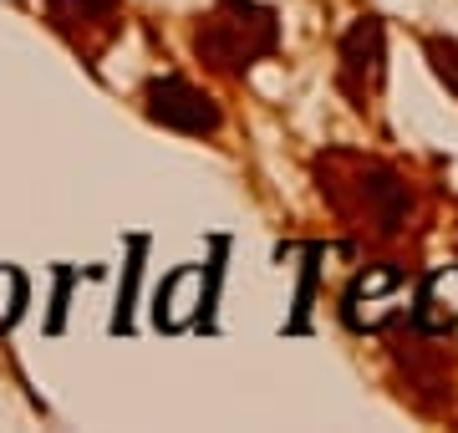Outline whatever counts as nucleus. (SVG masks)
Returning <instances> with one entry per match:
<instances>
[{
  "mask_svg": "<svg viewBox=\"0 0 458 433\" xmlns=\"http://www.w3.org/2000/svg\"><path fill=\"white\" fill-rule=\"evenodd\" d=\"M194 47L214 67L245 72V67H255V56L276 51V11H265L255 0H225L204 21V31L194 36Z\"/></svg>",
  "mask_w": 458,
  "mask_h": 433,
  "instance_id": "1",
  "label": "nucleus"
},
{
  "mask_svg": "<svg viewBox=\"0 0 458 433\" xmlns=\"http://www.w3.org/2000/svg\"><path fill=\"white\" fill-rule=\"evenodd\" d=\"M352 194H357V204H346L342 215H367L377 234H397L412 209V189L382 164H361L352 179Z\"/></svg>",
  "mask_w": 458,
  "mask_h": 433,
  "instance_id": "2",
  "label": "nucleus"
},
{
  "mask_svg": "<svg viewBox=\"0 0 458 433\" xmlns=\"http://www.w3.org/2000/svg\"><path fill=\"white\" fill-rule=\"evenodd\" d=\"M377 82H382V26L367 16L342 36V87L357 102H367Z\"/></svg>",
  "mask_w": 458,
  "mask_h": 433,
  "instance_id": "4",
  "label": "nucleus"
},
{
  "mask_svg": "<svg viewBox=\"0 0 458 433\" xmlns=\"http://www.w3.org/2000/svg\"><path fill=\"white\" fill-rule=\"evenodd\" d=\"M51 21H56V31H72L77 21H82V36H77V47H92V36L98 31V41H107V36H117V0H51Z\"/></svg>",
  "mask_w": 458,
  "mask_h": 433,
  "instance_id": "5",
  "label": "nucleus"
},
{
  "mask_svg": "<svg viewBox=\"0 0 458 433\" xmlns=\"http://www.w3.org/2000/svg\"><path fill=\"white\" fill-rule=\"evenodd\" d=\"M148 117L164 123V128H179V133H214L219 128L214 98H204L183 77H158V82L148 87Z\"/></svg>",
  "mask_w": 458,
  "mask_h": 433,
  "instance_id": "3",
  "label": "nucleus"
},
{
  "mask_svg": "<svg viewBox=\"0 0 458 433\" xmlns=\"http://www.w3.org/2000/svg\"><path fill=\"white\" fill-rule=\"evenodd\" d=\"M428 56H433V72L448 82V92H458V41L433 36V41H428Z\"/></svg>",
  "mask_w": 458,
  "mask_h": 433,
  "instance_id": "6",
  "label": "nucleus"
}]
</instances>
